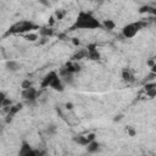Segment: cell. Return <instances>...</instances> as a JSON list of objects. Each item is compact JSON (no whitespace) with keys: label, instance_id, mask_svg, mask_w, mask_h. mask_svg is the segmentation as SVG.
<instances>
[{"label":"cell","instance_id":"6da1fadb","mask_svg":"<svg viewBox=\"0 0 156 156\" xmlns=\"http://www.w3.org/2000/svg\"><path fill=\"white\" fill-rule=\"evenodd\" d=\"M102 28L101 22L89 11H79L72 29H99Z\"/></svg>","mask_w":156,"mask_h":156},{"label":"cell","instance_id":"7a4b0ae2","mask_svg":"<svg viewBox=\"0 0 156 156\" xmlns=\"http://www.w3.org/2000/svg\"><path fill=\"white\" fill-rule=\"evenodd\" d=\"M41 88L45 89V88H51L56 91H63L65 89V84L61 80L60 76H58V72L56 71H50L48 74H45V77L43 78L41 80Z\"/></svg>","mask_w":156,"mask_h":156},{"label":"cell","instance_id":"3957f363","mask_svg":"<svg viewBox=\"0 0 156 156\" xmlns=\"http://www.w3.org/2000/svg\"><path fill=\"white\" fill-rule=\"evenodd\" d=\"M39 28L40 27L37 26L34 22L23 20V21H18V22L13 23L9 28L6 35H9V34H24V33H30L33 29H39Z\"/></svg>","mask_w":156,"mask_h":156},{"label":"cell","instance_id":"277c9868","mask_svg":"<svg viewBox=\"0 0 156 156\" xmlns=\"http://www.w3.org/2000/svg\"><path fill=\"white\" fill-rule=\"evenodd\" d=\"M149 24V22L146 21H136V22H132V23H128L126 24L123 28H122V32H121V35L124 38V39H130L136 35V33L143 29L144 27H146Z\"/></svg>","mask_w":156,"mask_h":156},{"label":"cell","instance_id":"5b68a950","mask_svg":"<svg viewBox=\"0 0 156 156\" xmlns=\"http://www.w3.org/2000/svg\"><path fill=\"white\" fill-rule=\"evenodd\" d=\"M39 91L35 89V88H29V89H24L22 90V98H23V101L27 106H35L37 102H38V98H39Z\"/></svg>","mask_w":156,"mask_h":156},{"label":"cell","instance_id":"8992f818","mask_svg":"<svg viewBox=\"0 0 156 156\" xmlns=\"http://www.w3.org/2000/svg\"><path fill=\"white\" fill-rule=\"evenodd\" d=\"M17 156H38V152H37V149L32 147L29 143L23 141L20 146Z\"/></svg>","mask_w":156,"mask_h":156},{"label":"cell","instance_id":"52a82bcc","mask_svg":"<svg viewBox=\"0 0 156 156\" xmlns=\"http://www.w3.org/2000/svg\"><path fill=\"white\" fill-rule=\"evenodd\" d=\"M58 76H60L61 80L63 82L65 85H73V84H74V74L71 73V72H68L65 67L60 68V71H58Z\"/></svg>","mask_w":156,"mask_h":156},{"label":"cell","instance_id":"ba28073f","mask_svg":"<svg viewBox=\"0 0 156 156\" xmlns=\"http://www.w3.org/2000/svg\"><path fill=\"white\" fill-rule=\"evenodd\" d=\"M93 140H95V135H94L93 133L87 134V135L79 134V135L73 136V141L77 143L78 145H80V146H88Z\"/></svg>","mask_w":156,"mask_h":156},{"label":"cell","instance_id":"9c48e42d","mask_svg":"<svg viewBox=\"0 0 156 156\" xmlns=\"http://www.w3.org/2000/svg\"><path fill=\"white\" fill-rule=\"evenodd\" d=\"M22 106H23V104H15V105H12V106H10V107L5 108V111H6V119H5V121H6V123H9V122H11V121H12L13 116H15L18 111H21Z\"/></svg>","mask_w":156,"mask_h":156},{"label":"cell","instance_id":"30bf717a","mask_svg":"<svg viewBox=\"0 0 156 156\" xmlns=\"http://www.w3.org/2000/svg\"><path fill=\"white\" fill-rule=\"evenodd\" d=\"M87 58H89V60H99L100 58V54H99L98 49L95 48V45H89L87 48Z\"/></svg>","mask_w":156,"mask_h":156},{"label":"cell","instance_id":"8fae6325","mask_svg":"<svg viewBox=\"0 0 156 156\" xmlns=\"http://www.w3.org/2000/svg\"><path fill=\"white\" fill-rule=\"evenodd\" d=\"M38 34L39 37H41L43 39H46V38H50L55 34V30L51 28V27H40L38 29Z\"/></svg>","mask_w":156,"mask_h":156},{"label":"cell","instance_id":"7c38bea8","mask_svg":"<svg viewBox=\"0 0 156 156\" xmlns=\"http://www.w3.org/2000/svg\"><path fill=\"white\" fill-rule=\"evenodd\" d=\"M68 72H71V73H73V74H76V73H78V72H80V65L78 63V62H76V61H69V62H67L65 66H63Z\"/></svg>","mask_w":156,"mask_h":156},{"label":"cell","instance_id":"4fadbf2b","mask_svg":"<svg viewBox=\"0 0 156 156\" xmlns=\"http://www.w3.org/2000/svg\"><path fill=\"white\" fill-rule=\"evenodd\" d=\"M87 147V151L89 152V154H96V152H99L100 150H101V144L100 143H98L96 140H93L88 146H85Z\"/></svg>","mask_w":156,"mask_h":156},{"label":"cell","instance_id":"5bb4252c","mask_svg":"<svg viewBox=\"0 0 156 156\" xmlns=\"http://www.w3.org/2000/svg\"><path fill=\"white\" fill-rule=\"evenodd\" d=\"M122 78L127 83H133L134 82V74L129 68H123L122 69Z\"/></svg>","mask_w":156,"mask_h":156},{"label":"cell","instance_id":"9a60e30c","mask_svg":"<svg viewBox=\"0 0 156 156\" xmlns=\"http://www.w3.org/2000/svg\"><path fill=\"white\" fill-rule=\"evenodd\" d=\"M145 91H146V95L149 98H155L156 96V83H147L145 85Z\"/></svg>","mask_w":156,"mask_h":156},{"label":"cell","instance_id":"2e32d148","mask_svg":"<svg viewBox=\"0 0 156 156\" xmlns=\"http://www.w3.org/2000/svg\"><path fill=\"white\" fill-rule=\"evenodd\" d=\"M6 68L10 72H16L21 68V63L15 61V60H9V61H6Z\"/></svg>","mask_w":156,"mask_h":156},{"label":"cell","instance_id":"e0dca14e","mask_svg":"<svg viewBox=\"0 0 156 156\" xmlns=\"http://www.w3.org/2000/svg\"><path fill=\"white\" fill-rule=\"evenodd\" d=\"M139 12L140 13H150V15H152V17H155L156 16V7H154L151 5H144L140 7Z\"/></svg>","mask_w":156,"mask_h":156},{"label":"cell","instance_id":"ac0fdd59","mask_svg":"<svg viewBox=\"0 0 156 156\" xmlns=\"http://www.w3.org/2000/svg\"><path fill=\"white\" fill-rule=\"evenodd\" d=\"M87 57V49H82L79 51H77L73 56H72V61H78V60H82V58H85Z\"/></svg>","mask_w":156,"mask_h":156},{"label":"cell","instance_id":"d6986e66","mask_svg":"<svg viewBox=\"0 0 156 156\" xmlns=\"http://www.w3.org/2000/svg\"><path fill=\"white\" fill-rule=\"evenodd\" d=\"M101 24H102V28L104 29H107V30H112L116 27V23L112 20H105L104 22H101Z\"/></svg>","mask_w":156,"mask_h":156},{"label":"cell","instance_id":"ffe728a7","mask_svg":"<svg viewBox=\"0 0 156 156\" xmlns=\"http://www.w3.org/2000/svg\"><path fill=\"white\" fill-rule=\"evenodd\" d=\"M38 38H39V34L38 33H28L26 35V39H28L29 41H35Z\"/></svg>","mask_w":156,"mask_h":156},{"label":"cell","instance_id":"44dd1931","mask_svg":"<svg viewBox=\"0 0 156 156\" xmlns=\"http://www.w3.org/2000/svg\"><path fill=\"white\" fill-rule=\"evenodd\" d=\"M150 66H151L150 72H151V73H154V74H156V55H155V57L152 58V61L150 62Z\"/></svg>","mask_w":156,"mask_h":156},{"label":"cell","instance_id":"7402d4cb","mask_svg":"<svg viewBox=\"0 0 156 156\" xmlns=\"http://www.w3.org/2000/svg\"><path fill=\"white\" fill-rule=\"evenodd\" d=\"M22 90H24V89H29V88H32V83L28 80V79H26V80H23L22 82Z\"/></svg>","mask_w":156,"mask_h":156},{"label":"cell","instance_id":"603a6c76","mask_svg":"<svg viewBox=\"0 0 156 156\" xmlns=\"http://www.w3.org/2000/svg\"><path fill=\"white\" fill-rule=\"evenodd\" d=\"M65 15H66V11H63V10H57V11L55 12V16L57 17V20H61Z\"/></svg>","mask_w":156,"mask_h":156},{"label":"cell","instance_id":"cb8c5ba5","mask_svg":"<svg viewBox=\"0 0 156 156\" xmlns=\"http://www.w3.org/2000/svg\"><path fill=\"white\" fill-rule=\"evenodd\" d=\"M55 130H56V127H55V126H50V127H48V129H46V132H48L49 134H52Z\"/></svg>","mask_w":156,"mask_h":156},{"label":"cell","instance_id":"d4e9b609","mask_svg":"<svg viewBox=\"0 0 156 156\" xmlns=\"http://www.w3.org/2000/svg\"><path fill=\"white\" fill-rule=\"evenodd\" d=\"M128 132H129V134H130V135H134V134H135V132H134L133 129H130V128L128 129Z\"/></svg>","mask_w":156,"mask_h":156},{"label":"cell","instance_id":"484cf974","mask_svg":"<svg viewBox=\"0 0 156 156\" xmlns=\"http://www.w3.org/2000/svg\"><path fill=\"white\" fill-rule=\"evenodd\" d=\"M150 21H151V22H152V23H154V24L156 26V16H155V17H152V18H151Z\"/></svg>","mask_w":156,"mask_h":156},{"label":"cell","instance_id":"4316f807","mask_svg":"<svg viewBox=\"0 0 156 156\" xmlns=\"http://www.w3.org/2000/svg\"><path fill=\"white\" fill-rule=\"evenodd\" d=\"M66 106H67V108H69V110H71V108H72V104H67V105H66Z\"/></svg>","mask_w":156,"mask_h":156}]
</instances>
